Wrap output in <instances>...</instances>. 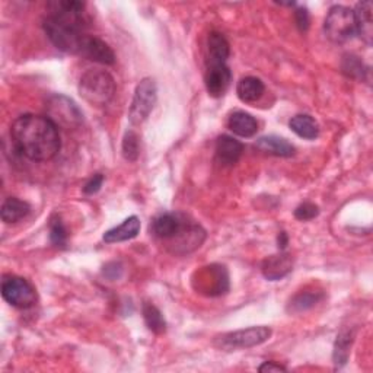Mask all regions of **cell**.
<instances>
[{"instance_id": "obj_1", "label": "cell", "mask_w": 373, "mask_h": 373, "mask_svg": "<svg viewBox=\"0 0 373 373\" xmlns=\"http://www.w3.org/2000/svg\"><path fill=\"white\" fill-rule=\"evenodd\" d=\"M11 134L18 152L31 161H50L60 151L59 127L47 116H21L14 121Z\"/></svg>"}, {"instance_id": "obj_2", "label": "cell", "mask_w": 373, "mask_h": 373, "mask_svg": "<svg viewBox=\"0 0 373 373\" xmlns=\"http://www.w3.org/2000/svg\"><path fill=\"white\" fill-rule=\"evenodd\" d=\"M50 14L44 19L43 28L50 41L61 51L79 54L85 40V4L73 0H60L49 4Z\"/></svg>"}, {"instance_id": "obj_3", "label": "cell", "mask_w": 373, "mask_h": 373, "mask_svg": "<svg viewBox=\"0 0 373 373\" xmlns=\"http://www.w3.org/2000/svg\"><path fill=\"white\" fill-rule=\"evenodd\" d=\"M79 94L91 105L101 106L113 99L116 94V82L108 71L101 69H89L82 74Z\"/></svg>"}, {"instance_id": "obj_4", "label": "cell", "mask_w": 373, "mask_h": 373, "mask_svg": "<svg viewBox=\"0 0 373 373\" xmlns=\"http://www.w3.org/2000/svg\"><path fill=\"white\" fill-rule=\"evenodd\" d=\"M324 31L328 40H331L332 43H347L354 35H357L354 12L347 6H332L325 18Z\"/></svg>"}, {"instance_id": "obj_5", "label": "cell", "mask_w": 373, "mask_h": 373, "mask_svg": "<svg viewBox=\"0 0 373 373\" xmlns=\"http://www.w3.org/2000/svg\"><path fill=\"white\" fill-rule=\"evenodd\" d=\"M156 96H158V89L154 79L146 78L137 85L129 111V120L133 126L141 124L143 121L147 120L149 116H151L152 109L156 104Z\"/></svg>"}, {"instance_id": "obj_6", "label": "cell", "mask_w": 373, "mask_h": 373, "mask_svg": "<svg viewBox=\"0 0 373 373\" xmlns=\"http://www.w3.org/2000/svg\"><path fill=\"white\" fill-rule=\"evenodd\" d=\"M47 117L57 127L64 129L79 127L84 121L78 105L64 95H54L47 101Z\"/></svg>"}, {"instance_id": "obj_7", "label": "cell", "mask_w": 373, "mask_h": 373, "mask_svg": "<svg viewBox=\"0 0 373 373\" xmlns=\"http://www.w3.org/2000/svg\"><path fill=\"white\" fill-rule=\"evenodd\" d=\"M272 337V329L269 327H251L247 329H239L228 332L216 340L220 349L235 350V349H251L266 343Z\"/></svg>"}, {"instance_id": "obj_8", "label": "cell", "mask_w": 373, "mask_h": 373, "mask_svg": "<svg viewBox=\"0 0 373 373\" xmlns=\"http://www.w3.org/2000/svg\"><path fill=\"white\" fill-rule=\"evenodd\" d=\"M2 296L4 299L19 309L31 308L36 301V293L35 289L21 277H5L2 282Z\"/></svg>"}, {"instance_id": "obj_9", "label": "cell", "mask_w": 373, "mask_h": 373, "mask_svg": "<svg viewBox=\"0 0 373 373\" xmlns=\"http://www.w3.org/2000/svg\"><path fill=\"white\" fill-rule=\"evenodd\" d=\"M231 81H232V73L227 64L207 66L204 84L210 96L219 98L222 95H225V92L231 85Z\"/></svg>"}, {"instance_id": "obj_10", "label": "cell", "mask_w": 373, "mask_h": 373, "mask_svg": "<svg viewBox=\"0 0 373 373\" xmlns=\"http://www.w3.org/2000/svg\"><path fill=\"white\" fill-rule=\"evenodd\" d=\"M79 56L101 64H114L116 61V54L113 49H111L105 41L98 39V36H91V35L85 36Z\"/></svg>"}, {"instance_id": "obj_11", "label": "cell", "mask_w": 373, "mask_h": 373, "mask_svg": "<svg viewBox=\"0 0 373 373\" xmlns=\"http://www.w3.org/2000/svg\"><path fill=\"white\" fill-rule=\"evenodd\" d=\"M185 223L186 222L182 219V216L174 213H165L154 220L152 232L156 238L162 241H171L179 234Z\"/></svg>"}, {"instance_id": "obj_12", "label": "cell", "mask_w": 373, "mask_h": 373, "mask_svg": "<svg viewBox=\"0 0 373 373\" xmlns=\"http://www.w3.org/2000/svg\"><path fill=\"white\" fill-rule=\"evenodd\" d=\"M292 270H293V258L286 252H280L266 258L263 266H261L263 276L272 282H277L286 277Z\"/></svg>"}, {"instance_id": "obj_13", "label": "cell", "mask_w": 373, "mask_h": 373, "mask_svg": "<svg viewBox=\"0 0 373 373\" xmlns=\"http://www.w3.org/2000/svg\"><path fill=\"white\" fill-rule=\"evenodd\" d=\"M242 152L244 144L231 136H220L216 140V158L222 165H235L241 159Z\"/></svg>"}, {"instance_id": "obj_14", "label": "cell", "mask_w": 373, "mask_h": 373, "mask_svg": "<svg viewBox=\"0 0 373 373\" xmlns=\"http://www.w3.org/2000/svg\"><path fill=\"white\" fill-rule=\"evenodd\" d=\"M231 54V47L225 35L212 32L207 39V66L227 64Z\"/></svg>"}, {"instance_id": "obj_15", "label": "cell", "mask_w": 373, "mask_h": 373, "mask_svg": "<svg viewBox=\"0 0 373 373\" xmlns=\"http://www.w3.org/2000/svg\"><path fill=\"white\" fill-rule=\"evenodd\" d=\"M255 147L263 154L279 156V158H290L294 155V146L283 137L279 136H264L255 141Z\"/></svg>"}, {"instance_id": "obj_16", "label": "cell", "mask_w": 373, "mask_h": 373, "mask_svg": "<svg viewBox=\"0 0 373 373\" xmlns=\"http://www.w3.org/2000/svg\"><path fill=\"white\" fill-rule=\"evenodd\" d=\"M140 232V220L137 216L127 217L121 225L109 229L104 234V241L106 244H116V242H124L136 238Z\"/></svg>"}, {"instance_id": "obj_17", "label": "cell", "mask_w": 373, "mask_h": 373, "mask_svg": "<svg viewBox=\"0 0 373 373\" xmlns=\"http://www.w3.org/2000/svg\"><path fill=\"white\" fill-rule=\"evenodd\" d=\"M354 19H356V29L360 39L370 44L373 39V18H372V4L362 2L356 5Z\"/></svg>"}, {"instance_id": "obj_18", "label": "cell", "mask_w": 373, "mask_h": 373, "mask_svg": "<svg viewBox=\"0 0 373 373\" xmlns=\"http://www.w3.org/2000/svg\"><path fill=\"white\" fill-rule=\"evenodd\" d=\"M228 127L231 131H234V134L245 139L255 136L258 131L257 120L251 114L245 113V111H235L229 117Z\"/></svg>"}, {"instance_id": "obj_19", "label": "cell", "mask_w": 373, "mask_h": 373, "mask_svg": "<svg viewBox=\"0 0 373 373\" xmlns=\"http://www.w3.org/2000/svg\"><path fill=\"white\" fill-rule=\"evenodd\" d=\"M264 91H266L264 84L258 78H252V76L241 79L237 86L238 98L247 104H252L261 99V96L264 95Z\"/></svg>"}, {"instance_id": "obj_20", "label": "cell", "mask_w": 373, "mask_h": 373, "mask_svg": "<svg viewBox=\"0 0 373 373\" xmlns=\"http://www.w3.org/2000/svg\"><path fill=\"white\" fill-rule=\"evenodd\" d=\"M289 127L290 130L297 134L302 139H307V140H314L318 137L319 134V126L318 123L311 117V116H307V114H299V116H294L290 123H289Z\"/></svg>"}, {"instance_id": "obj_21", "label": "cell", "mask_w": 373, "mask_h": 373, "mask_svg": "<svg viewBox=\"0 0 373 373\" xmlns=\"http://www.w3.org/2000/svg\"><path fill=\"white\" fill-rule=\"evenodd\" d=\"M29 212H31V207L26 202L11 197L4 203L0 216H2V220L5 223H16V222L22 220L24 217H26L29 214Z\"/></svg>"}, {"instance_id": "obj_22", "label": "cell", "mask_w": 373, "mask_h": 373, "mask_svg": "<svg viewBox=\"0 0 373 373\" xmlns=\"http://www.w3.org/2000/svg\"><path fill=\"white\" fill-rule=\"evenodd\" d=\"M353 332L352 331H342L337 337V342H335L334 346V353H332V360L334 364L337 367H342L347 363L349 356H350V347L353 344Z\"/></svg>"}, {"instance_id": "obj_23", "label": "cell", "mask_w": 373, "mask_h": 373, "mask_svg": "<svg viewBox=\"0 0 373 373\" xmlns=\"http://www.w3.org/2000/svg\"><path fill=\"white\" fill-rule=\"evenodd\" d=\"M322 299V293L319 292H302L297 293L289 304V311L293 314L305 312L314 308Z\"/></svg>"}, {"instance_id": "obj_24", "label": "cell", "mask_w": 373, "mask_h": 373, "mask_svg": "<svg viewBox=\"0 0 373 373\" xmlns=\"http://www.w3.org/2000/svg\"><path fill=\"white\" fill-rule=\"evenodd\" d=\"M143 318L147 325V328L155 334H162L166 329V322L161 311L152 305V304H144L143 305Z\"/></svg>"}, {"instance_id": "obj_25", "label": "cell", "mask_w": 373, "mask_h": 373, "mask_svg": "<svg viewBox=\"0 0 373 373\" xmlns=\"http://www.w3.org/2000/svg\"><path fill=\"white\" fill-rule=\"evenodd\" d=\"M67 229L64 227V223L59 216H53L50 220V241L54 247H66L67 244Z\"/></svg>"}, {"instance_id": "obj_26", "label": "cell", "mask_w": 373, "mask_h": 373, "mask_svg": "<svg viewBox=\"0 0 373 373\" xmlns=\"http://www.w3.org/2000/svg\"><path fill=\"white\" fill-rule=\"evenodd\" d=\"M140 154L139 146V136L134 131H127L123 140V156L127 161H136Z\"/></svg>"}, {"instance_id": "obj_27", "label": "cell", "mask_w": 373, "mask_h": 373, "mask_svg": "<svg viewBox=\"0 0 373 373\" xmlns=\"http://www.w3.org/2000/svg\"><path fill=\"white\" fill-rule=\"evenodd\" d=\"M343 71L350 78H356V79H363L364 78V66L363 63L354 57V56H347L343 60Z\"/></svg>"}, {"instance_id": "obj_28", "label": "cell", "mask_w": 373, "mask_h": 373, "mask_svg": "<svg viewBox=\"0 0 373 373\" xmlns=\"http://www.w3.org/2000/svg\"><path fill=\"white\" fill-rule=\"evenodd\" d=\"M318 214H319V209H318V206H315L312 203H304V204H301L299 207L294 210V217L297 220H302V222L312 220Z\"/></svg>"}, {"instance_id": "obj_29", "label": "cell", "mask_w": 373, "mask_h": 373, "mask_svg": "<svg viewBox=\"0 0 373 373\" xmlns=\"http://www.w3.org/2000/svg\"><path fill=\"white\" fill-rule=\"evenodd\" d=\"M102 182H104V176H102L101 174L94 175V176L85 184L84 193H85L86 196H94V194H96V193L101 190Z\"/></svg>"}, {"instance_id": "obj_30", "label": "cell", "mask_w": 373, "mask_h": 373, "mask_svg": "<svg viewBox=\"0 0 373 373\" xmlns=\"http://www.w3.org/2000/svg\"><path fill=\"white\" fill-rule=\"evenodd\" d=\"M294 18H296V25L301 31H307L309 28V12H308V9H305V8L296 9Z\"/></svg>"}, {"instance_id": "obj_31", "label": "cell", "mask_w": 373, "mask_h": 373, "mask_svg": "<svg viewBox=\"0 0 373 373\" xmlns=\"http://www.w3.org/2000/svg\"><path fill=\"white\" fill-rule=\"evenodd\" d=\"M121 272H123V269H121L120 264L111 263V264H108V266L105 267L104 274H105L108 279H111V280H116V279H119V277L121 276Z\"/></svg>"}, {"instance_id": "obj_32", "label": "cell", "mask_w": 373, "mask_h": 373, "mask_svg": "<svg viewBox=\"0 0 373 373\" xmlns=\"http://www.w3.org/2000/svg\"><path fill=\"white\" fill-rule=\"evenodd\" d=\"M259 372H286V367L276 362H266L258 367Z\"/></svg>"}, {"instance_id": "obj_33", "label": "cell", "mask_w": 373, "mask_h": 373, "mask_svg": "<svg viewBox=\"0 0 373 373\" xmlns=\"http://www.w3.org/2000/svg\"><path fill=\"white\" fill-rule=\"evenodd\" d=\"M286 245H287V235L284 232H282L279 235V248L283 251L286 248Z\"/></svg>"}]
</instances>
